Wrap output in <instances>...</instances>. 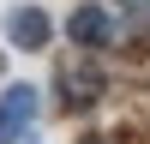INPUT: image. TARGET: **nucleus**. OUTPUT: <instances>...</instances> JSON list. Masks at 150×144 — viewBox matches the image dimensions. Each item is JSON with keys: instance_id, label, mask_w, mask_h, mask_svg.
Segmentation results:
<instances>
[{"instance_id": "nucleus-1", "label": "nucleus", "mask_w": 150, "mask_h": 144, "mask_svg": "<svg viewBox=\"0 0 150 144\" xmlns=\"http://www.w3.org/2000/svg\"><path fill=\"white\" fill-rule=\"evenodd\" d=\"M102 90H108V72L96 66V54H84V48L54 66V108L60 114H90V108L102 102Z\"/></svg>"}, {"instance_id": "nucleus-2", "label": "nucleus", "mask_w": 150, "mask_h": 144, "mask_svg": "<svg viewBox=\"0 0 150 144\" xmlns=\"http://www.w3.org/2000/svg\"><path fill=\"white\" fill-rule=\"evenodd\" d=\"M36 120H42V96L30 84H6L0 90V144H30Z\"/></svg>"}, {"instance_id": "nucleus-3", "label": "nucleus", "mask_w": 150, "mask_h": 144, "mask_svg": "<svg viewBox=\"0 0 150 144\" xmlns=\"http://www.w3.org/2000/svg\"><path fill=\"white\" fill-rule=\"evenodd\" d=\"M66 36H72V48H84V54H102V48L120 36V18L108 6H96V0H84V6L66 18Z\"/></svg>"}, {"instance_id": "nucleus-4", "label": "nucleus", "mask_w": 150, "mask_h": 144, "mask_svg": "<svg viewBox=\"0 0 150 144\" xmlns=\"http://www.w3.org/2000/svg\"><path fill=\"white\" fill-rule=\"evenodd\" d=\"M48 36H54V18H48L42 6H12L6 12V42L12 48L36 54V48H48Z\"/></svg>"}, {"instance_id": "nucleus-5", "label": "nucleus", "mask_w": 150, "mask_h": 144, "mask_svg": "<svg viewBox=\"0 0 150 144\" xmlns=\"http://www.w3.org/2000/svg\"><path fill=\"white\" fill-rule=\"evenodd\" d=\"M120 30H126V36H150V0H126Z\"/></svg>"}, {"instance_id": "nucleus-6", "label": "nucleus", "mask_w": 150, "mask_h": 144, "mask_svg": "<svg viewBox=\"0 0 150 144\" xmlns=\"http://www.w3.org/2000/svg\"><path fill=\"white\" fill-rule=\"evenodd\" d=\"M84 144H108V138H84Z\"/></svg>"}, {"instance_id": "nucleus-7", "label": "nucleus", "mask_w": 150, "mask_h": 144, "mask_svg": "<svg viewBox=\"0 0 150 144\" xmlns=\"http://www.w3.org/2000/svg\"><path fill=\"white\" fill-rule=\"evenodd\" d=\"M120 6H126V0H120Z\"/></svg>"}]
</instances>
